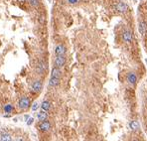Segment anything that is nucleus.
<instances>
[{"label": "nucleus", "instance_id": "9", "mask_svg": "<svg viewBox=\"0 0 147 141\" xmlns=\"http://www.w3.org/2000/svg\"><path fill=\"white\" fill-rule=\"evenodd\" d=\"M55 53L57 56H65L66 54V48L64 46H62V45H58L57 47L55 49Z\"/></svg>", "mask_w": 147, "mask_h": 141}, {"label": "nucleus", "instance_id": "20", "mask_svg": "<svg viewBox=\"0 0 147 141\" xmlns=\"http://www.w3.org/2000/svg\"><path fill=\"white\" fill-rule=\"evenodd\" d=\"M31 5L32 6H38L39 5V0H31Z\"/></svg>", "mask_w": 147, "mask_h": 141}, {"label": "nucleus", "instance_id": "6", "mask_svg": "<svg viewBox=\"0 0 147 141\" xmlns=\"http://www.w3.org/2000/svg\"><path fill=\"white\" fill-rule=\"evenodd\" d=\"M126 80L127 82L130 83V84H135L137 82V77L135 75V73L131 72V73H128L127 76H126Z\"/></svg>", "mask_w": 147, "mask_h": 141}, {"label": "nucleus", "instance_id": "14", "mask_svg": "<svg viewBox=\"0 0 147 141\" xmlns=\"http://www.w3.org/2000/svg\"><path fill=\"white\" fill-rule=\"evenodd\" d=\"M41 107H42L43 110L48 111L50 109V107H51V104H50V102H49L48 100H44L43 102H42V104H41Z\"/></svg>", "mask_w": 147, "mask_h": 141}, {"label": "nucleus", "instance_id": "8", "mask_svg": "<svg viewBox=\"0 0 147 141\" xmlns=\"http://www.w3.org/2000/svg\"><path fill=\"white\" fill-rule=\"evenodd\" d=\"M61 76H62V72L60 70V68H58V67L53 68V69H52V73H51V78H61Z\"/></svg>", "mask_w": 147, "mask_h": 141}, {"label": "nucleus", "instance_id": "13", "mask_svg": "<svg viewBox=\"0 0 147 141\" xmlns=\"http://www.w3.org/2000/svg\"><path fill=\"white\" fill-rule=\"evenodd\" d=\"M138 30H139L141 35H144V34L147 32V25H146L145 22H140L139 26H138Z\"/></svg>", "mask_w": 147, "mask_h": 141}, {"label": "nucleus", "instance_id": "23", "mask_svg": "<svg viewBox=\"0 0 147 141\" xmlns=\"http://www.w3.org/2000/svg\"><path fill=\"white\" fill-rule=\"evenodd\" d=\"M15 141H24L23 139H22V138H18V139H16Z\"/></svg>", "mask_w": 147, "mask_h": 141}, {"label": "nucleus", "instance_id": "11", "mask_svg": "<svg viewBox=\"0 0 147 141\" xmlns=\"http://www.w3.org/2000/svg\"><path fill=\"white\" fill-rule=\"evenodd\" d=\"M37 117H38V119L40 120V121H44V120H47V118H48V114H47V112H46V111L42 109L40 112H38Z\"/></svg>", "mask_w": 147, "mask_h": 141}, {"label": "nucleus", "instance_id": "1", "mask_svg": "<svg viewBox=\"0 0 147 141\" xmlns=\"http://www.w3.org/2000/svg\"><path fill=\"white\" fill-rule=\"evenodd\" d=\"M30 99L28 98L27 97H22L19 101H18V106H19V108L20 109H27V108H29L30 107Z\"/></svg>", "mask_w": 147, "mask_h": 141}, {"label": "nucleus", "instance_id": "21", "mask_svg": "<svg viewBox=\"0 0 147 141\" xmlns=\"http://www.w3.org/2000/svg\"><path fill=\"white\" fill-rule=\"evenodd\" d=\"M68 3H70V4H76L78 2V0H67Z\"/></svg>", "mask_w": 147, "mask_h": 141}, {"label": "nucleus", "instance_id": "19", "mask_svg": "<svg viewBox=\"0 0 147 141\" xmlns=\"http://www.w3.org/2000/svg\"><path fill=\"white\" fill-rule=\"evenodd\" d=\"M33 122H34V118H33V117H29V118H28V120L26 121L27 125H31Z\"/></svg>", "mask_w": 147, "mask_h": 141}, {"label": "nucleus", "instance_id": "4", "mask_svg": "<svg viewBox=\"0 0 147 141\" xmlns=\"http://www.w3.org/2000/svg\"><path fill=\"white\" fill-rule=\"evenodd\" d=\"M42 88H43V84L41 81H35L32 83V91L34 92H40L42 91Z\"/></svg>", "mask_w": 147, "mask_h": 141}, {"label": "nucleus", "instance_id": "22", "mask_svg": "<svg viewBox=\"0 0 147 141\" xmlns=\"http://www.w3.org/2000/svg\"><path fill=\"white\" fill-rule=\"evenodd\" d=\"M29 117H30L29 115H25V116H24V119L27 121V120H28V118H29Z\"/></svg>", "mask_w": 147, "mask_h": 141}, {"label": "nucleus", "instance_id": "7", "mask_svg": "<svg viewBox=\"0 0 147 141\" xmlns=\"http://www.w3.org/2000/svg\"><path fill=\"white\" fill-rule=\"evenodd\" d=\"M122 38H123V40L127 42V43H130L132 40H133V36H132V33L130 31H125V32H123L122 34Z\"/></svg>", "mask_w": 147, "mask_h": 141}, {"label": "nucleus", "instance_id": "5", "mask_svg": "<svg viewBox=\"0 0 147 141\" xmlns=\"http://www.w3.org/2000/svg\"><path fill=\"white\" fill-rule=\"evenodd\" d=\"M50 128H51V123L49 121H47V120L41 121V123L39 124V129H40L41 131H44V132L49 131Z\"/></svg>", "mask_w": 147, "mask_h": 141}, {"label": "nucleus", "instance_id": "16", "mask_svg": "<svg viewBox=\"0 0 147 141\" xmlns=\"http://www.w3.org/2000/svg\"><path fill=\"white\" fill-rule=\"evenodd\" d=\"M0 141H12V137H11L9 134L4 133L1 135V137H0Z\"/></svg>", "mask_w": 147, "mask_h": 141}, {"label": "nucleus", "instance_id": "12", "mask_svg": "<svg viewBox=\"0 0 147 141\" xmlns=\"http://www.w3.org/2000/svg\"><path fill=\"white\" fill-rule=\"evenodd\" d=\"M59 84H60V78H50V81H49L50 87L56 88V87H58Z\"/></svg>", "mask_w": 147, "mask_h": 141}, {"label": "nucleus", "instance_id": "2", "mask_svg": "<svg viewBox=\"0 0 147 141\" xmlns=\"http://www.w3.org/2000/svg\"><path fill=\"white\" fill-rule=\"evenodd\" d=\"M66 64V58L64 56H57L55 59V66L58 68H62L64 67Z\"/></svg>", "mask_w": 147, "mask_h": 141}, {"label": "nucleus", "instance_id": "15", "mask_svg": "<svg viewBox=\"0 0 147 141\" xmlns=\"http://www.w3.org/2000/svg\"><path fill=\"white\" fill-rule=\"evenodd\" d=\"M37 72H38V74H43V73L45 72V64L43 63V62L39 63V65L37 67Z\"/></svg>", "mask_w": 147, "mask_h": 141}, {"label": "nucleus", "instance_id": "10", "mask_svg": "<svg viewBox=\"0 0 147 141\" xmlns=\"http://www.w3.org/2000/svg\"><path fill=\"white\" fill-rule=\"evenodd\" d=\"M128 126H129V128H130L132 131H136V130H138V129L140 128L139 122L136 121V120H132V121H130V122L128 123Z\"/></svg>", "mask_w": 147, "mask_h": 141}, {"label": "nucleus", "instance_id": "18", "mask_svg": "<svg viewBox=\"0 0 147 141\" xmlns=\"http://www.w3.org/2000/svg\"><path fill=\"white\" fill-rule=\"evenodd\" d=\"M38 108H39V103H38V102H34V103L32 104V110H33V111H36Z\"/></svg>", "mask_w": 147, "mask_h": 141}, {"label": "nucleus", "instance_id": "17", "mask_svg": "<svg viewBox=\"0 0 147 141\" xmlns=\"http://www.w3.org/2000/svg\"><path fill=\"white\" fill-rule=\"evenodd\" d=\"M13 110V106L11 105V104H6L4 106V111L5 112H7V113H11Z\"/></svg>", "mask_w": 147, "mask_h": 141}, {"label": "nucleus", "instance_id": "3", "mask_svg": "<svg viewBox=\"0 0 147 141\" xmlns=\"http://www.w3.org/2000/svg\"><path fill=\"white\" fill-rule=\"evenodd\" d=\"M115 9L121 13H124L128 10V5L124 2H118V3L115 4Z\"/></svg>", "mask_w": 147, "mask_h": 141}, {"label": "nucleus", "instance_id": "24", "mask_svg": "<svg viewBox=\"0 0 147 141\" xmlns=\"http://www.w3.org/2000/svg\"><path fill=\"white\" fill-rule=\"evenodd\" d=\"M132 141H139V140H137V139H134V140H132Z\"/></svg>", "mask_w": 147, "mask_h": 141}]
</instances>
